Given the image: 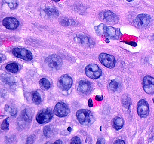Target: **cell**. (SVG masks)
Wrapping results in <instances>:
<instances>
[{
	"instance_id": "1",
	"label": "cell",
	"mask_w": 154,
	"mask_h": 144,
	"mask_svg": "<svg viewBox=\"0 0 154 144\" xmlns=\"http://www.w3.org/2000/svg\"><path fill=\"white\" fill-rule=\"evenodd\" d=\"M76 117L79 122L84 126H90L94 121V117L91 111L85 109L78 110L76 112Z\"/></svg>"
},
{
	"instance_id": "2",
	"label": "cell",
	"mask_w": 154,
	"mask_h": 144,
	"mask_svg": "<svg viewBox=\"0 0 154 144\" xmlns=\"http://www.w3.org/2000/svg\"><path fill=\"white\" fill-rule=\"evenodd\" d=\"M53 117L52 110L50 109H44L38 112L36 117V120L38 123L44 124L49 122Z\"/></svg>"
},
{
	"instance_id": "3",
	"label": "cell",
	"mask_w": 154,
	"mask_h": 144,
	"mask_svg": "<svg viewBox=\"0 0 154 144\" xmlns=\"http://www.w3.org/2000/svg\"><path fill=\"white\" fill-rule=\"evenodd\" d=\"M45 61L48 66L54 70L60 69L63 64L62 58L56 55L49 56L46 58Z\"/></svg>"
},
{
	"instance_id": "4",
	"label": "cell",
	"mask_w": 154,
	"mask_h": 144,
	"mask_svg": "<svg viewBox=\"0 0 154 144\" xmlns=\"http://www.w3.org/2000/svg\"><path fill=\"white\" fill-rule=\"evenodd\" d=\"M86 76L92 79H97L101 76L102 71L100 68L95 64L88 65L85 68Z\"/></svg>"
},
{
	"instance_id": "5",
	"label": "cell",
	"mask_w": 154,
	"mask_h": 144,
	"mask_svg": "<svg viewBox=\"0 0 154 144\" xmlns=\"http://www.w3.org/2000/svg\"><path fill=\"white\" fill-rule=\"evenodd\" d=\"M12 54L16 57L24 59L27 61H30L33 59V55L29 50L26 49L15 48L12 51Z\"/></svg>"
},
{
	"instance_id": "6",
	"label": "cell",
	"mask_w": 154,
	"mask_h": 144,
	"mask_svg": "<svg viewBox=\"0 0 154 144\" xmlns=\"http://www.w3.org/2000/svg\"><path fill=\"white\" fill-rule=\"evenodd\" d=\"M100 18L103 21L109 24H116L119 21V18L115 14L111 11L102 12L100 14Z\"/></svg>"
},
{
	"instance_id": "7",
	"label": "cell",
	"mask_w": 154,
	"mask_h": 144,
	"mask_svg": "<svg viewBox=\"0 0 154 144\" xmlns=\"http://www.w3.org/2000/svg\"><path fill=\"white\" fill-rule=\"evenodd\" d=\"M99 58L100 63L108 68H112L115 66L116 61L112 56L106 53H102L99 56Z\"/></svg>"
},
{
	"instance_id": "8",
	"label": "cell",
	"mask_w": 154,
	"mask_h": 144,
	"mask_svg": "<svg viewBox=\"0 0 154 144\" xmlns=\"http://www.w3.org/2000/svg\"><path fill=\"white\" fill-rule=\"evenodd\" d=\"M54 112L56 116L63 118L68 115L69 109L67 104L63 102L57 103L54 108Z\"/></svg>"
},
{
	"instance_id": "9",
	"label": "cell",
	"mask_w": 154,
	"mask_h": 144,
	"mask_svg": "<svg viewBox=\"0 0 154 144\" xmlns=\"http://www.w3.org/2000/svg\"><path fill=\"white\" fill-rule=\"evenodd\" d=\"M73 81L68 75H64L59 78L57 82L58 87L63 91H68L72 87Z\"/></svg>"
},
{
	"instance_id": "10",
	"label": "cell",
	"mask_w": 154,
	"mask_h": 144,
	"mask_svg": "<svg viewBox=\"0 0 154 144\" xmlns=\"http://www.w3.org/2000/svg\"><path fill=\"white\" fill-rule=\"evenodd\" d=\"M137 110L139 116L141 118H146L149 113L148 104L145 100H141L138 103Z\"/></svg>"
},
{
	"instance_id": "11",
	"label": "cell",
	"mask_w": 154,
	"mask_h": 144,
	"mask_svg": "<svg viewBox=\"0 0 154 144\" xmlns=\"http://www.w3.org/2000/svg\"><path fill=\"white\" fill-rule=\"evenodd\" d=\"M144 91L149 94L154 93V78L150 76H146L143 81Z\"/></svg>"
},
{
	"instance_id": "12",
	"label": "cell",
	"mask_w": 154,
	"mask_h": 144,
	"mask_svg": "<svg viewBox=\"0 0 154 144\" xmlns=\"http://www.w3.org/2000/svg\"><path fill=\"white\" fill-rule=\"evenodd\" d=\"M121 33L119 30L112 27L105 26L103 36L108 38L118 39L120 37Z\"/></svg>"
},
{
	"instance_id": "13",
	"label": "cell",
	"mask_w": 154,
	"mask_h": 144,
	"mask_svg": "<svg viewBox=\"0 0 154 144\" xmlns=\"http://www.w3.org/2000/svg\"><path fill=\"white\" fill-rule=\"evenodd\" d=\"M150 16L146 14H140L136 17L135 22L138 27L144 28L147 27L150 22Z\"/></svg>"
},
{
	"instance_id": "14",
	"label": "cell",
	"mask_w": 154,
	"mask_h": 144,
	"mask_svg": "<svg viewBox=\"0 0 154 144\" xmlns=\"http://www.w3.org/2000/svg\"><path fill=\"white\" fill-rule=\"evenodd\" d=\"M2 23L5 28L8 29H16L19 25V22L16 18L8 17L5 18L2 21Z\"/></svg>"
},
{
	"instance_id": "15",
	"label": "cell",
	"mask_w": 154,
	"mask_h": 144,
	"mask_svg": "<svg viewBox=\"0 0 154 144\" xmlns=\"http://www.w3.org/2000/svg\"><path fill=\"white\" fill-rule=\"evenodd\" d=\"M78 89L82 93H89L92 90L91 85L88 81L82 80L79 82Z\"/></svg>"
},
{
	"instance_id": "16",
	"label": "cell",
	"mask_w": 154,
	"mask_h": 144,
	"mask_svg": "<svg viewBox=\"0 0 154 144\" xmlns=\"http://www.w3.org/2000/svg\"><path fill=\"white\" fill-rule=\"evenodd\" d=\"M78 38L80 43L84 46L91 47L93 46L94 44V42L91 38L84 34H80L78 36Z\"/></svg>"
},
{
	"instance_id": "17",
	"label": "cell",
	"mask_w": 154,
	"mask_h": 144,
	"mask_svg": "<svg viewBox=\"0 0 154 144\" xmlns=\"http://www.w3.org/2000/svg\"><path fill=\"white\" fill-rule=\"evenodd\" d=\"M32 118V114L29 109H26L23 110L20 115L21 121L24 122L25 124L31 122Z\"/></svg>"
},
{
	"instance_id": "18",
	"label": "cell",
	"mask_w": 154,
	"mask_h": 144,
	"mask_svg": "<svg viewBox=\"0 0 154 144\" xmlns=\"http://www.w3.org/2000/svg\"><path fill=\"white\" fill-rule=\"evenodd\" d=\"M45 12L48 17L55 19L59 16V12L57 9L54 6H48L45 9Z\"/></svg>"
},
{
	"instance_id": "19",
	"label": "cell",
	"mask_w": 154,
	"mask_h": 144,
	"mask_svg": "<svg viewBox=\"0 0 154 144\" xmlns=\"http://www.w3.org/2000/svg\"><path fill=\"white\" fill-rule=\"evenodd\" d=\"M55 130L54 127L51 125H49L45 126L44 128L43 132L44 135L46 137L50 138L53 136L54 134Z\"/></svg>"
},
{
	"instance_id": "20",
	"label": "cell",
	"mask_w": 154,
	"mask_h": 144,
	"mask_svg": "<svg viewBox=\"0 0 154 144\" xmlns=\"http://www.w3.org/2000/svg\"><path fill=\"white\" fill-rule=\"evenodd\" d=\"M112 124L114 128L117 130H119L122 128L123 127L124 125V120L122 118L117 117L113 120Z\"/></svg>"
},
{
	"instance_id": "21",
	"label": "cell",
	"mask_w": 154,
	"mask_h": 144,
	"mask_svg": "<svg viewBox=\"0 0 154 144\" xmlns=\"http://www.w3.org/2000/svg\"><path fill=\"white\" fill-rule=\"evenodd\" d=\"M5 110L6 111L10 112L11 116L14 117H15L17 113V107L13 104H6Z\"/></svg>"
},
{
	"instance_id": "22",
	"label": "cell",
	"mask_w": 154,
	"mask_h": 144,
	"mask_svg": "<svg viewBox=\"0 0 154 144\" xmlns=\"http://www.w3.org/2000/svg\"><path fill=\"white\" fill-rule=\"evenodd\" d=\"M39 85L40 88L44 91H47L50 88V83L47 79L45 78H42L39 81Z\"/></svg>"
},
{
	"instance_id": "23",
	"label": "cell",
	"mask_w": 154,
	"mask_h": 144,
	"mask_svg": "<svg viewBox=\"0 0 154 144\" xmlns=\"http://www.w3.org/2000/svg\"><path fill=\"white\" fill-rule=\"evenodd\" d=\"M6 69L9 72L12 73H16L18 71L19 66L16 63H11L6 66Z\"/></svg>"
},
{
	"instance_id": "24",
	"label": "cell",
	"mask_w": 154,
	"mask_h": 144,
	"mask_svg": "<svg viewBox=\"0 0 154 144\" xmlns=\"http://www.w3.org/2000/svg\"><path fill=\"white\" fill-rule=\"evenodd\" d=\"M32 98L33 102L37 105L40 104L42 101V99L40 94L37 91H35L32 93Z\"/></svg>"
},
{
	"instance_id": "25",
	"label": "cell",
	"mask_w": 154,
	"mask_h": 144,
	"mask_svg": "<svg viewBox=\"0 0 154 144\" xmlns=\"http://www.w3.org/2000/svg\"><path fill=\"white\" fill-rule=\"evenodd\" d=\"M59 22L63 26H69L72 24V21L66 17H61L59 20Z\"/></svg>"
},
{
	"instance_id": "26",
	"label": "cell",
	"mask_w": 154,
	"mask_h": 144,
	"mask_svg": "<svg viewBox=\"0 0 154 144\" xmlns=\"http://www.w3.org/2000/svg\"><path fill=\"white\" fill-rule=\"evenodd\" d=\"M3 80L6 83L10 85H13L15 83L14 78L8 75H4V76H3Z\"/></svg>"
},
{
	"instance_id": "27",
	"label": "cell",
	"mask_w": 154,
	"mask_h": 144,
	"mask_svg": "<svg viewBox=\"0 0 154 144\" xmlns=\"http://www.w3.org/2000/svg\"><path fill=\"white\" fill-rule=\"evenodd\" d=\"M109 87L111 91H116L119 87V84L116 81H112L110 83Z\"/></svg>"
},
{
	"instance_id": "28",
	"label": "cell",
	"mask_w": 154,
	"mask_h": 144,
	"mask_svg": "<svg viewBox=\"0 0 154 144\" xmlns=\"http://www.w3.org/2000/svg\"><path fill=\"white\" fill-rule=\"evenodd\" d=\"M2 130H9V118L5 119L2 124Z\"/></svg>"
},
{
	"instance_id": "29",
	"label": "cell",
	"mask_w": 154,
	"mask_h": 144,
	"mask_svg": "<svg viewBox=\"0 0 154 144\" xmlns=\"http://www.w3.org/2000/svg\"><path fill=\"white\" fill-rule=\"evenodd\" d=\"M71 143L72 144H81L82 141L79 137L74 136L72 138Z\"/></svg>"
},
{
	"instance_id": "30",
	"label": "cell",
	"mask_w": 154,
	"mask_h": 144,
	"mask_svg": "<svg viewBox=\"0 0 154 144\" xmlns=\"http://www.w3.org/2000/svg\"><path fill=\"white\" fill-rule=\"evenodd\" d=\"M35 139V136L34 135H31L28 138L27 140V144H30V143H33Z\"/></svg>"
},
{
	"instance_id": "31",
	"label": "cell",
	"mask_w": 154,
	"mask_h": 144,
	"mask_svg": "<svg viewBox=\"0 0 154 144\" xmlns=\"http://www.w3.org/2000/svg\"><path fill=\"white\" fill-rule=\"evenodd\" d=\"M97 144H104L105 143V140L104 139L102 138H100L97 140Z\"/></svg>"
},
{
	"instance_id": "32",
	"label": "cell",
	"mask_w": 154,
	"mask_h": 144,
	"mask_svg": "<svg viewBox=\"0 0 154 144\" xmlns=\"http://www.w3.org/2000/svg\"><path fill=\"white\" fill-rule=\"evenodd\" d=\"M95 98L96 100L100 101L102 100L103 99V96L102 95H101V96H100V95H96Z\"/></svg>"
},
{
	"instance_id": "33",
	"label": "cell",
	"mask_w": 154,
	"mask_h": 144,
	"mask_svg": "<svg viewBox=\"0 0 154 144\" xmlns=\"http://www.w3.org/2000/svg\"><path fill=\"white\" fill-rule=\"evenodd\" d=\"M114 144H125V142L123 140H118L114 142Z\"/></svg>"
},
{
	"instance_id": "34",
	"label": "cell",
	"mask_w": 154,
	"mask_h": 144,
	"mask_svg": "<svg viewBox=\"0 0 154 144\" xmlns=\"http://www.w3.org/2000/svg\"><path fill=\"white\" fill-rule=\"evenodd\" d=\"M88 105L89 107H92L93 106V101L91 99H90L88 100Z\"/></svg>"
},
{
	"instance_id": "35",
	"label": "cell",
	"mask_w": 154,
	"mask_h": 144,
	"mask_svg": "<svg viewBox=\"0 0 154 144\" xmlns=\"http://www.w3.org/2000/svg\"><path fill=\"white\" fill-rule=\"evenodd\" d=\"M54 143H58V144H63V142L62 141V140H57L56 141H55L54 142Z\"/></svg>"
},
{
	"instance_id": "36",
	"label": "cell",
	"mask_w": 154,
	"mask_h": 144,
	"mask_svg": "<svg viewBox=\"0 0 154 144\" xmlns=\"http://www.w3.org/2000/svg\"><path fill=\"white\" fill-rule=\"evenodd\" d=\"M67 129H68V131H69V132H71V131H72V128H71V127H68V128H67Z\"/></svg>"
},
{
	"instance_id": "37",
	"label": "cell",
	"mask_w": 154,
	"mask_h": 144,
	"mask_svg": "<svg viewBox=\"0 0 154 144\" xmlns=\"http://www.w3.org/2000/svg\"><path fill=\"white\" fill-rule=\"evenodd\" d=\"M52 1H54V2H58L60 1V0H52Z\"/></svg>"
},
{
	"instance_id": "38",
	"label": "cell",
	"mask_w": 154,
	"mask_h": 144,
	"mask_svg": "<svg viewBox=\"0 0 154 144\" xmlns=\"http://www.w3.org/2000/svg\"><path fill=\"white\" fill-rule=\"evenodd\" d=\"M127 1H128V2H132L133 0H127Z\"/></svg>"
},
{
	"instance_id": "39",
	"label": "cell",
	"mask_w": 154,
	"mask_h": 144,
	"mask_svg": "<svg viewBox=\"0 0 154 144\" xmlns=\"http://www.w3.org/2000/svg\"><path fill=\"white\" fill-rule=\"evenodd\" d=\"M153 102L154 103V98H153Z\"/></svg>"
}]
</instances>
